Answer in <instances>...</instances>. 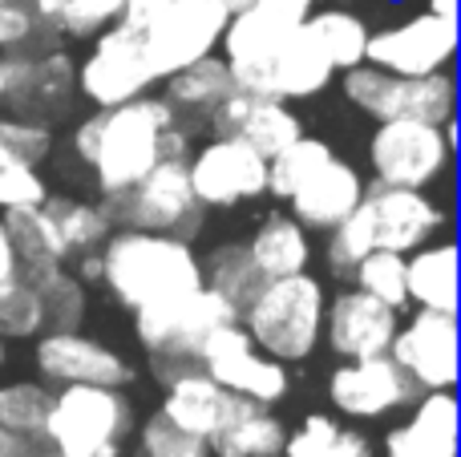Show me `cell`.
Segmentation results:
<instances>
[{
	"label": "cell",
	"mask_w": 461,
	"mask_h": 457,
	"mask_svg": "<svg viewBox=\"0 0 461 457\" xmlns=\"http://www.w3.org/2000/svg\"><path fill=\"white\" fill-rule=\"evenodd\" d=\"M170 121H178V113L162 94H142L110 110H89L86 118L73 121L69 154L89 170L97 199H118L158 166V142Z\"/></svg>",
	"instance_id": "6da1fadb"
},
{
	"label": "cell",
	"mask_w": 461,
	"mask_h": 457,
	"mask_svg": "<svg viewBox=\"0 0 461 457\" xmlns=\"http://www.w3.org/2000/svg\"><path fill=\"white\" fill-rule=\"evenodd\" d=\"M348 283H352V288H360L365 296H373V300H381V304H389L393 312H401V316L409 312L405 255H397V251L373 247L357 267H352Z\"/></svg>",
	"instance_id": "d590c367"
},
{
	"label": "cell",
	"mask_w": 461,
	"mask_h": 457,
	"mask_svg": "<svg viewBox=\"0 0 461 457\" xmlns=\"http://www.w3.org/2000/svg\"><path fill=\"white\" fill-rule=\"evenodd\" d=\"M368 191V178L360 166H352L348 158H340V154H332V158L324 162V166L316 170V175L308 178V183H300L292 194L284 199L287 215L295 219V223H303L312 235H324L332 231L340 219H348L352 211L360 207V199H365Z\"/></svg>",
	"instance_id": "44dd1931"
},
{
	"label": "cell",
	"mask_w": 461,
	"mask_h": 457,
	"mask_svg": "<svg viewBox=\"0 0 461 457\" xmlns=\"http://www.w3.org/2000/svg\"><path fill=\"white\" fill-rule=\"evenodd\" d=\"M45 332V308L37 288L24 280L0 283V340L5 345H32Z\"/></svg>",
	"instance_id": "8d00e7d4"
},
{
	"label": "cell",
	"mask_w": 461,
	"mask_h": 457,
	"mask_svg": "<svg viewBox=\"0 0 461 457\" xmlns=\"http://www.w3.org/2000/svg\"><path fill=\"white\" fill-rule=\"evenodd\" d=\"M284 442H287L284 417L276 409H267V405H255L239 393H230L223 421L207 437L211 457H279Z\"/></svg>",
	"instance_id": "cb8c5ba5"
},
{
	"label": "cell",
	"mask_w": 461,
	"mask_h": 457,
	"mask_svg": "<svg viewBox=\"0 0 461 457\" xmlns=\"http://www.w3.org/2000/svg\"><path fill=\"white\" fill-rule=\"evenodd\" d=\"M126 0H65L61 16V37L65 40H89L113 21H122Z\"/></svg>",
	"instance_id": "ee69618b"
},
{
	"label": "cell",
	"mask_w": 461,
	"mask_h": 457,
	"mask_svg": "<svg viewBox=\"0 0 461 457\" xmlns=\"http://www.w3.org/2000/svg\"><path fill=\"white\" fill-rule=\"evenodd\" d=\"M29 8H32V16H37L41 29H49V32H57V37H61L65 0H29Z\"/></svg>",
	"instance_id": "c3c4849f"
},
{
	"label": "cell",
	"mask_w": 461,
	"mask_h": 457,
	"mask_svg": "<svg viewBox=\"0 0 461 457\" xmlns=\"http://www.w3.org/2000/svg\"><path fill=\"white\" fill-rule=\"evenodd\" d=\"M243 243H247V251H251L255 267L263 272V280L308 272L312 259H316V239H312V231L303 223H295L287 211L263 215Z\"/></svg>",
	"instance_id": "4316f807"
},
{
	"label": "cell",
	"mask_w": 461,
	"mask_h": 457,
	"mask_svg": "<svg viewBox=\"0 0 461 457\" xmlns=\"http://www.w3.org/2000/svg\"><path fill=\"white\" fill-rule=\"evenodd\" d=\"M186 178L207 211H235L267 199V158L243 138L207 134L186 154Z\"/></svg>",
	"instance_id": "9c48e42d"
},
{
	"label": "cell",
	"mask_w": 461,
	"mask_h": 457,
	"mask_svg": "<svg viewBox=\"0 0 461 457\" xmlns=\"http://www.w3.org/2000/svg\"><path fill=\"white\" fill-rule=\"evenodd\" d=\"M32 69V57L29 53H0V105L24 85Z\"/></svg>",
	"instance_id": "bcb514c9"
},
{
	"label": "cell",
	"mask_w": 461,
	"mask_h": 457,
	"mask_svg": "<svg viewBox=\"0 0 461 457\" xmlns=\"http://www.w3.org/2000/svg\"><path fill=\"white\" fill-rule=\"evenodd\" d=\"M138 409L126 389L105 385H65L53 389L45 417V450L65 457H122L134 437Z\"/></svg>",
	"instance_id": "277c9868"
},
{
	"label": "cell",
	"mask_w": 461,
	"mask_h": 457,
	"mask_svg": "<svg viewBox=\"0 0 461 457\" xmlns=\"http://www.w3.org/2000/svg\"><path fill=\"white\" fill-rule=\"evenodd\" d=\"M227 16L230 8L223 0H162V8L142 29L146 57H150L158 81L199 57L219 53Z\"/></svg>",
	"instance_id": "7c38bea8"
},
{
	"label": "cell",
	"mask_w": 461,
	"mask_h": 457,
	"mask_svg": "<svg viewBox=\"0 0 461 457\" xmlns=\"http://www.w3.org/2000/svg\"><path fill=\"white\" fill-rule=\"evenodd\" d=\"M332 154L336 150L324 142V138H316V134L303 130L292 146H284L279 154H271L267 158V199L284 202L287 194H292L300 183H308V178L316 175L328 158H332Z\"/></svg>",
	"instance_id": "836d02e7"
},
{
	"label": "cell",
	"mask_w": 461,
	"mask_h": 457,
	"mask_svg": "<svg viewBox=\"0 0 461 457\" xmlns=\"http://www.w3.org/2000/svg\"><path fill=\"white\" fill-rule=\"evenodd\" d=\"M154 89H158V73L146 57L142 32L113 21L110 29L89 37L86 57L77 61V97H86L89 110H110Z\"/></svg>",
	"instance_id": "ba28073f"
},
{
	"label": "cell",
	"mask_w": 461,
	"mask_h": 457,
	"mask_svg": "<svg viewBox=\"0 0 461 457\" xmlns=\"http://www.w3.org/2000/svg\"><path fill=\"white\" fill-rule=\"evenodd\" d=\"M158 389H162V401H158L162 417L175 421L186 434L203 437V442L219 429V421H223V413H227V401H230V393L203 364H191L186 372L170 377L167 385H158Z\"/></svg>",
	"instance_id": "484cf974"
},
{
	"label": "cell",
	"mask_w": 461,
	"mask_h": 457,
	"mask_svg": "<svg viewBox=\"0 0 461 457\" xmlns=\"http://www.w3.org/2000/svg\"><path fill=\"white\" fill-rule=\"evenodd\" d=\"M21 275V255H16V247H13V239H8V231H5V223H0V283H8V280H16Z\"/></svg>",
	"instance_id": "681fc988"
},
{
	"label": "cell",
	"mask_w": 461,
	"mask_h": 457,
	"mask_svg": "<svg viewBox=\"0 0 461 457\" xmlns=\"http://www.w3.org/2000/svg\"><path fill=\"white\" fill-rule=\"evenodd\" d=\"M134 316V340L142 345V353H170V356H186L199 361L203 340L223 324H235L239 312L227 304L223 296H215L211 288H199L194 296L175 300V304H154V308H138Z\"/></svg>",
	"instance_id": "9a60e30c"
},
{
	"label": "cell",
	"mask_w": 461,
	"mask_h": 457,
	"mask_svg": "<svg viewBox=\"0 0 461 457\" xmlns=\"http://www.w3.org/2000/svg\"><path fill=\"white\" fill-rule=\"evenodd\" d=\"M454 154H457V118H449L446 126H429V121L417 118L376 121V130L365 142L368 183L433 191L449 175Z\"/></svg>",
	"instance_id": "5b68a950"
},
{
	"label": "cell",
	"mask_w": 461,
	"mask_h": 457,
	"mask_svg": "<svg viewBox=\"0 0 461 457\" xmlns=\"http://www.w3.org/2000/svg\"><path fill=\"white\" fill-rule=\"evenodd\" d=\"M65 45V37L41 29L29 4H0V53H45V49Z\"/></svg>",
	"instance_id": "b9f144b4"
},
{
	"label": "cell",
	"mask_w": 461,
	"mask_h": 457,
	"mask_svg": "<svg viewBox=\"0 0 461 457\" xmlns=\"http://www.w3.org/2000/svg\"><path fill=\"white\" fill-rule=\"evenodd\" d=\"M340 77V94L352 110H360L373 121L389 118H417L429 126H446L457 118V77L454 69H438L425 77H397L376 65L360 61L352 69L336 73Z\"/></svg>",
	"instance_id": "8992f818"
},
{
	"label": "cell",
	"mask_w": 461,
	"mask_h": 457,
	"mask_svg": "<svg viewBox=\"0 0 461 457\" xmlns=\"http://www.w3.org/2000/svg\"><path fill=\"white\" fill-rule=\"evenodd\" d=\"M230 77H235V89H247V94L279 97V102H308V97H320L332 85L336 69L312 45L303 24H295L263 61L247 65V69L230 73Z\"/></svg>",
	"instance_id": "e0dca14e"
},
{
	"label": "cell",
	"mask_w": 461,
	"mask_h": 457,
	"mask_svg": "<svg viewBox=\"0 0 461 457\" xmlns=\"http://www.w3.org/2000/svg\"><path fill=\"white\" fill-rule=\"evenodd\" d=\"M324 397L340 421L368 426V421L405 413L421 397V389L405 377V369L389 353H381V356H365V361L332 364V372L324 381Z\"/></svg>",
	"instance_id": "30bf717a"
},
{
	"label": "cell",
	"mask_w": 461,
	"mask_h": 457,
	"mask_svg": "<svg viewBox=\"0 0 461 457\" xmlns=\"http://www.w3.org/2000/svg\"><path fill=\"white\" fill-rule=\"evenodd\" d=\"M0 4H29V0H0Z\"/></svg>",
	"instance_id": "f5cc1de1"
},
{
	"label": "cell",
	"mask_w": 461,
	"mask_h": 457,
	"mask_svg": "<svg viewBox=\"0 0 461 457\" xmlns=\"http://www.w3.org/2000/svg\"><path fill=\"white\" fill-rule=\"evenodd\" d=\"M279 457H376V445L365 429L344 426L336 413H308L295 429H287Z\"/></svg>",
	"instance_id": "f1b7e54d"
},
{
	"label": "cell",
	"mask_w": 461,
	"mask_h": 457,
	"mask_svg": "<svg viewBox=\"0 0 461 457\" xmlns=\"http://www.w3.org/2000/svg\"><path fill=\"white\" fill-rule=\"evenodd\" d=\"M45 211L53 219V227L61 231L69 259L81 255V251H97L113 235V227H118L102 199H81V194H69V191H49Z\"/></svg>",
	"instance_id": "4dcf8cb0"
},
{
	"label": "cell",
	"mask_w": 461,
	"mask_h": 457,
	"mask_svg": "<svg viewBox=\"0 0 461 457\" xmlns=\"http://www.w3.org/2000/svg\"><path fill=\"white\" fill-rule=\"evenodd\" d=\"M41 457H65V453H53V450H45V453H41Z\"/></svg>",
	"instance_id": "db71d44e"
},
{
	"label": "cell",
	"mask_w": 461,
	"mask_h": 457,
	"mask_svg": "<svg viewBox=\"0 0 461 457\" xmlns=\"http://www.w3.org/2000/svg\"><path fill=\"white\" fill-rule=\"evenodd\" d=\"M389 356L405 369L421 393L457 385V312L413 308L401 316V328L389 345Z\"/></svg>",
	"instance_id": "ac0fdd59"
},
{
	"label": "cell",
	"mask_w": 461,
	"mask_h": 457,
	"mask_svg": "<svg viewBox=\"0 0 461 457\" xmlns=\"http://www.w3.org/2000/svg\"><path fill=\"white\" fill-rule=\"evenodd\" d=\"M32 369L49 389L65 385H105L130 389L138 381V369L126 353L113 345L89 336L81 328H45L32 340Z\"/></svg>",
	"instance_id": "8fae6325"
},
{
	"label": "cell",
	"mask_w": 461,
	"mask_h": 457,
	"mask_svg": "<svg viewBox=\"0 0 461 457\" xmlns=\"http://www.w3.org/2000/svg\"><path fill=\"white\" fill-rule=\"evenodd\" d=\"M41 453H45L41 437H24V434H13V429L0 426V457H41Z\"/></svg>",
	"instance_id": "7dc6e473"
},
{
	"label": "cell",
	"mask_w": 461,
	"mask_h": 457,
	"mask_svg": "<svg viewBox=\"0 0 461 457\" xmlns=\"http://www.w3.org/2000/svg\"><path fill=\"white\" fill-rule=\"evenodd\" d=\"M365 211L368 227H373V247L397 251V255H409L449 231V207L433 199V191L368 183Z\"/></svg>",
	"instance_id": "2e32d148"
},
{
	"label": "cell",
	"mask_w": 461,
	"mask_h": 457,
	"mask_svg": "<svg viewBox=\"0 0 461 457\" xmlns=\"http://www.w3.org/2000/svg\"><path fill=\"white\" fill-rule=\"evenodd\" d=\"M199 364L227 393H239L255 405H267V409H276V405L287 401V393H292V364L259 353L239 320L223 324V328H215L203 340Z\"/></svg>",
	"instance_id": "4fadbf2b"
},
{
	"label": "cell",
	"mask_w": 461,
	"mask_h": 457,
	"mask_svg": "<svg viewBox=\"0 0 461 457\" xmlns=\"http://www.w3.org/2000/svg\"><path fill=\"white\" fill-rule=\"evenodd\" d=\"M230 13H239V8H267V13L284 16V21L292 24H303L308 21V13L316 8V0H223Z\"/></svg>",
	"instance_id": "f6af8a7d"
},
{
	"label": "cell",
	"mask_w": 461,
	"mask_h": 457,
	"mask_svg": "<svg viewBox=\"0 0 461 457\" xmlns=\"http://www.w3.org/2000/svg\"><path fill=\"white\" fill-rule=\"evenodd\" d=\"M45 308V328H86L89 320V283L73 275V267H61L45 288H37Z\"/></svg>",
	"instance_id": "f35d334b"
},
{
	"label": "cell",
	"mask_w": 461,
	"mask_h": 457,
	"mask_svg": "<svg viewBox=\"0 0 461 457\" xmlns=\"http://www.w3.org/2000/svg\"><path fill=\"white\" fill-rule=\"evenodd\" d=\"M409 417L384 434V457H457V397L454 389H429L409 405Z\"/></svg>",
	"instance_id": "7402d4cb"
},
{
	"label": "cell",
	"mask_w": 461,
	"mask_h": 457,
	"mask_svg": "<svg viewBox=\"0 0 461 457\" xmlns=\"http://www.w3.org/2000/svg\"><path fill=\"white\" fill-rule=\"evenodd\" d=\"M0 223H5L8 239H13L16 255L24 259H53V264H69V247H65L61 231L53 227V219H49L45 202H37V207H13L0 215Z\"/></svg>",
	"instance_id": "d6a6232c"
},
{
	"label": "cell",
	"mask_w": 461,
	"mask_h": 457,
	"mask_svg": "<svg viewBox=\"0 0 461 457\" xmlns=\"http://www.w3.org/2000/svg\"><path fill=\"white\" fill-rule=\"evenodd\" d=\"M73 97H77V61H73V53L65 45H57V49H45V53L32 57L29 77H24V85L5 102V110L57 126V121L69 113Z\"/></svg>",
	"instance_id": "603a6c76"
},
{
	"label": "cell",
	"mask_w": 461,
	"mask_h": 457,
	"mask_svg": "<svg viewBox=\"0 0 461 457\" xmlns=\"http://www.w3.org/2000/svg\"><path fill=\"white\" fill-rule=\"evenodd\" d=\"M457 57V21L454 16H438L429 8L405 16L397 24L368 32L365 61L397 77H425L438 69H454Z\"/></svg>",
	"instance_id": "5bb4252c"
},
{
	"label": "cell",
	"mask_w": 461,
	"mask_h": 457,
	"mask_svg": "<svg viewBox=\"0 0 461 457\" xmlns=\"http://www.w3.org/2000/svg\"><path fill=\"white\" fill-rule=\"evenodd\" d=\"M368 251H373V227H368V211H365V199H360V207L352 211L348 219H340L332 231H324L328 275H336V280L348 283L352 267H357Z\"/></svg>",
	"instance_id": "74e56055"
},
{
	"label": "cell",
	"mask_w": 461,
	"mask_h": 457,
	"mask_svg": "<svg viewBox=\"0 0 461 457\" xmlns=\"http://www.w3.org/2000/svg\"><path fill=\"white\" fill-rule=\"evenodd\" d=\"M0 150H13L21 158L37 162L45 166L57 150V130L49 121H32V118H21V113H0Z\"/></svg>",
	"instance_id": "7bdbcfd3"
},
{
	"label": "cell",
	"mask_w": 461,
	"mask_h": 457,
	"mask_svg": "<svg viewBox=\"0 0 461 457\" xmlns=\"http://www.w3.org/2000/svg\"><path fill=\"white\" fill-rule=\"evenodd\" d=\"M409 308H433V312H457V243L438 235L425 247L405 255Z\"/></svg>",
	"instance_id": "83f0119b"
},
{
	"label": "cell",
	"mask_w": 461,
	"mask_h": 457,
	"mask_svg": "<svg viewBox=\"0 0 461 457\" xmlns=\"http://www.w3.org/2000/svg\"><path fill=\"white\" fill-rule=\"evenodd\" d=\"M303 32L312 37V45L324 53V61L332 65L336 73L352 69V65L365 61L368 49V21L357 16L352 8H312L308 21H303Z\"/></svg>",
	"instance_id": "1f68e13d"
},
{
	"label": "cell",
	"mask_w": 461,
	"mask_h": 457,
	"mask_svg": "<svg viewBox=\"0 0 461 457\" xmlns=\"http://www.w3.org/2000/svg\"><path fill=\"white\" fill-rule=\"evenodd\" d=\"M118 227L154 235H175V239L194 243L207 227V207L194 199L186 162H158L146 178H138L130 191L105 202Z\"/></svg>",
	"instance_id": "52a82bcc"
},
{
	"label": "cell",
	"mask_w": 461,
	"mask_h": 457,
	"mask_svg": "<svg viewBox=\"0 0 461 457\" xmlns=\"http://www.w3.org/2000/svg\"><path fill=\"white\" fill-rule=\"evenodd\" d=\"M49 178L37 162L21 158L13 150H0V215L13 207H37L49 199Z\"/></svg>",
	"instance_id": "60d3db41"
},
{
	"label": "cell",
	"mask_w": 461,
	"mask_h": 457,
	"mask_svg": "<svg viewBox=\"0 0 461 457\" xmlns=\"http://www.w3.org/2000/svg\"><path fill=\"white\" fill-rule=\"evenodd\" d=\"M203 134L243 138L263 158H271V154H279L284 146H292L303 134V118L292 102L259 97V94H247V89H230L223 102H219V110L207 118Z\"/></svg>",
	"instance_id": "ffe728a7"
},
{
	"label": "cell",
	"mask_w": 461,
	"mask_h": 457,
	"mask_svg": "<svg viewBox=\"0 0 461 457\" xmlns=\"http://www.w3.org/2000/svg\"><path fill=\"white\" fill-rule=\"evenodd\" d=\"M401 328V312H393L389 304L365 296L352 283L328 296L324 308V348L336 361H365V356L389 353L393 336Z\"/></svg>",
	"instance_id": "d6986e66"
},
{
	"label": "cell",
	"mask_w": 461,
	"mask_h": 457,
	"mask_svg": "<svg viewBox=\"0 0 461 457\" xmlns=\"http://www.w3.org/2000/svg\"><path fill=\"white\" fill-rule=\"evenodd\" d=\"M324 308L328 283L308 267L263 283L251 304L239 312V324L259 353L284 364H303L324 348Z\"/></svg>",
	"instance_id": "3957f363"
},
{
	"label": "cell",
	"mask_w": 461,
	"mask_h": 457,
	"mask_svg": "<svg viewBox=\"0 0 461 457\" xmlns=\"http://www.w3.org/2000/svg\"><path fill=\"white\" fill-rule=\"evenodd\" d=\"M199 264H203V288L223 296L235 312H243V308L255 300V291L267 283L263 272L255 267V259H251V251H247L243 239L215 243L207 255H199Z\"/></svg>",
	"instance_id": "f546056e"
},
{
	"label": "cell",
	"mask_w": 461,
	"mask_h": 457,
	"mask_svg": "<svg viewBox=\"0 0 461 457\" xmlns=\"http://www.w3.org/2000/svg\"><path fill=\"white\" fill-rule=\"evenodd\" d=\"M97 251H102V288L126 312L175 304L203 288L199 247L175 235L113 227V235Z\"/></svg>",
	"instance_id": "7a4b0ae2"
},
{
	"label": "cell",
	"mask_w": 461,
	"mask_h": 457,
	"mask_svg": "<svg viewBox=\"0 0 461 457\" xmlns=\"http://www.w3.org/2000/svg\"><path fill=\"white\" fill-rule=\"evenodd\" d=\"M425 8H429V13H438V16H454V21H457V0H425Z\"/></svg>",
	"instance_id": "f907efd6"
},
{
	"label": "cell",
	"mask_w": 461,
	"mask_h": 457,
	"mask_svg": "<svg viewBox=\"0 0 461 457\" xmlns=\"http://www.w3.org/2000/svg\"><path fill=\"white\" fill-rule=\"evenodd\" d=\"M53 405V389L41 377H16L0 385V426L24 437L45 434V417Z\"/></svg>",
	"instance_id": "e575fe53"
},
{
	"label": "cell",
	"mask_w": 461,
	"mask_h": 457,
	"mask_svg": "<svg viewBox=\"0 0 461 457\" xmlns=\"http://www.w3.org/2000/svg\"><path fill=\"white\" fill-rule=\"evenodd\" d=\"M134 457H211V445L154 409L142 426H134Z\"/></svg>",
	"instance_id": "ab89813d"
},
{
	"label": "cell",
	"mask_w": 461,
	"mask_h": 457,
	"mask_svg": "<svg viewBox=\"0 0 461 457\" xmlns=\"http://www.w3.org/2000/svg\"><path fill=\"white\" fill-rule=\"evenodd\" d=\"M5 364H8V345L0 340V369H5Z\"/></svg>",
	"instance_id": "816d5d0a"
},
{
	"label": "cell",
	"mask_w": 461,
	"mask_h": 457,
	"mask_svg": "<svg viewBox=\"0 0 461 457\" xmlns=\"http://www.w3.org/2000/svg\"><path fill=\"white\" fill-rule=\"evenodd\" d=\"M158 85H162L167 105L178 113V121H186L194 134H203L207 118L219 110V102H223L230 89H235V77H230L223 57L211 53V57H199V61L183 65V69H175L170 77H162Z\"/></svg>",
	"instance_id": "d4e9b609"
}]
</instances>
